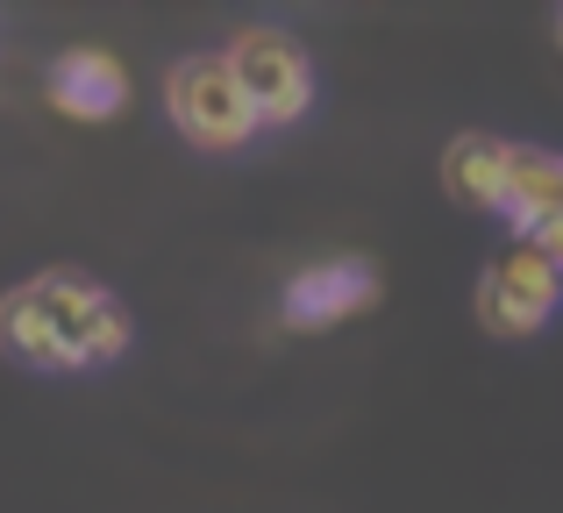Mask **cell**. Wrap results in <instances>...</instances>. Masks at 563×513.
I'll return each mask as SVG.
<instances>
[{
    "mask_svg": "<svg viewBox=\"0 0 563 513\" xmlns=\"http://www.w3.org/2000/svg\"><path fill=\"white\" fill-rule=\"evenodd\" d=\"M514 150H521V143L493 136V129H464V136H450V150H442V193H450L456 208L499 214V208H507V179H514Z\"/></svg>",
    "mask_w": 563,
    "mask_h": 513,
    "instance_id": "7",
    "label": "cell"
},
{
    "mask_svg": "<svg viewBox=\"0 0 563 513\" xmlns=\"http://www.w3.org/2000/svg\"><path fill=\"white\" fill-rule=\"evenodd\" d=\"M364 306H378L372 257H314L278 292V321H286L292 335H321V328H335V321L364 314Z\"/></svg>",
    "mask_w": 563,
    "mask_h": 513,
    "instance_id": "5",
    "label": "cell"
},
{
    "mask_svg": "<svg viewBox=\"0 0 563 513\" xmlns=\"http://www.w3.org/2000/svg\"><path fill=\"white\" fill-rule=\"evenodd\" d=\"M165 114L172 129L192 143V150H243L250 136H257V108H250L243 79H235L229 51H200V57H179V65L165 71Z\"/></svg>",
    "mask_w": 563,
    "mask_h": 513,
    "instance_id": "1",
    "label": "cell"
},
{
    "mask_svg": "<svg viewBox=\"0 0 563 513\" xmlns=\"http://www.w3.org/2000/svg\"><path fill=\"white\" fill-rule=\"evenodd\" d=\"M0 349H8V357H22V364H36V371H71V364H65V343H57L51 314H43V300H36V286L0 292Z\"/></svg>",
    "mask_w": 563,
    "mask_h": 513,
    "instance_id": "9",
    "label": "cell"
},
{
    "mask_svg": "<svg viewBox=\"0 0 563 513\" xmlns=\"http://www.w3.org/2000/svg\"><path fill=\"white\" fill-rule=\"evenodd\" d=\"M563 306V271L536 243H507L478 278V321L507 343H528V335L550 328V314Z\"/></svg>",
    "mask_w": 563,
    "mask_h": 513,
    "instance_id": "4",
    "label": "cell"
},
{
    "mask_svg": "<svg viewBox=\"0 0 563 513\" xmlns=\"http://www.w3.org/2000/svg\"><path fill=\"white\" fill-rule=\"evenodd\" d=\"M229 65H235V79H243V93H250L264 129H292L314 108V57H307V43L292 29H272V22L235 29Z\"/></svg>",
    "mask_w": 563,
    "mask_h": 513,
    "instance_id": "2",
    "label": "cell"
},
{
    "mask_svg": "<svg viewBox=\"0 0 563 513\" xmlns=\"http://www.w3.org/2000/svg\"><path fill=\"white\" fill-rule=\"evenodd\" d=\"M528 243H536V250H542V257H550L556 271H563V214H556L550 228H542V236H528Z\"/></svg>",
    "mask_w": 563,
    "mask_h": 513,
    "instance_id": "10",
    "label": "cell"
},
{
    "mask_svg": "<svg viewBox=\"0 0 563 513\" xmlns=\"http://www.w3.org/2000/svg\"><path fill=\"white\" fill-rule=\"evenodd\" d=\"M556 214H563V157L521 143V150H514V179H507V208H499V222L514 228V243H528V236H542Z\"/></svg>",
    "mask_w": 563,
    "mask_h": 513,
    "instance_id": "8",
    "label": "cell"
},
{
    "mask_svg": "<svg viewBox=\"0 0 563 513\" xmlns=\"http://www.w3.org/2000/svg\"><path fill=\"white\" fill-rule=\"evenodd\" d=\"M36 286V300H43V314H51V328H57V343H65V364L71 371H86V364H114L129 349V314H122V300H114L108 286H93L86 271H43V278H29Z\"/></svg>",
    "mask_w": 563,
    "mask_h": 513,
    "instance_id": "3",
    "label": "cell"
},
{
    "mask_svg": "<svg viewBox=\"0 0 563 513\" xmlns=\"http://www.w3.org/2000/svg\"><path fill=\"white\" fill-rule=\"evenodd\" d=\"M129 65L114 51H100V43H71V51L51 57V71H43V100H51L57 114H71V122H114V114L129 108Z\"/></svg>",
    "mask_w": 563,
    "mask_h": 513,
    "instance_id": "6",
    "label": "cell"
}]
</instances>
